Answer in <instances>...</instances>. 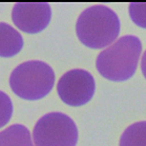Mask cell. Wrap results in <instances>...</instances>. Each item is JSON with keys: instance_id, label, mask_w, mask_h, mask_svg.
Masks as SVG:
<instances>
[{"instance_id": "obj_1", "label": "cell", "mask_w": 146, "mask_h": 146, "mask_svg": "<svg viewBox=\"0 0 146 146\" xmlns=\"http://www.w3.org/2000/svg\"><path fill=\"white\" fill-rule=\"evenodd\" d=\"M141 50V41L139 37L124 35L98 54L96 69L104 78L125 81L137 71Z\"/></svg>"}, {"instance_id": "obj_2", "label": "cell", "mask_w": 146, "mask_h": 146, "mask_svg": "<svg viewBox=\"0 0 146 146\" xmlns=\"http://www.w3.org/2000/svg\"><path fill=\"white\" fill-rule=\"evenodd\" d=\"M76 35L91 49H103L117 39L120 32L117 15L104 5H95L81 13L76 21Z\"/></svg>"}, {"instance_id": "obj_3", "label": "cell", "mask_w": 146, "mask_h": 146, "mask_svg": "<svg viewBox=\"0 0 146 146\" xmlns=\"http://www.w3.org/2000/svg\"><path fill=\"white\" fill-rule=\"evenodd\" d=\"M56 75L50 65L40 60H30L18 65L10 76L11 89L20 98L38 100L54 87Z\"/></svg>"}, {"instance_id": "obj_4", "label": "cell", "mask_w": 146, "mask_h": 146, "mask_svg": "<svg viewBox=\"0 0 146 146\" xmlns=\"http://www.w3.org/2000/svg\"><path fill=\"white\" fill-rule=\"evenodd\" d=\"M33 137L35 146H76L78 130L69 115L52 112L38 119Z\"/></svg>"}, {"instance_id": "obj_5", "label": "cell", "mask_w": 146, "mask_h": 146, "mask_svg": "<svg viewBox=\"0 0 146 146\" xmlns=\"http://www.w3.org/2000/svg\"><path fill=\"white\" fill-rule=\"evenodd\" d=\"M96 91V82L89 72L75 69L65 73L57 83V93L63 102L78 107L92 100Z\"/></svg>"}, {"instance_id": "obj_6", "label": "cell", "mask_w": 146, "mask_h": 146, "mask_svg": "<svg viewBox=\"0 0 146 146\" xmlns=\"http://www.w3.org/2000/svg\"><path fill=\"white\" fill-rule=\"evenodd\" d=\"M52 10L48 3L15 4L12 19L20 31L27 34H38L47 28L51 21Z\"/></svg>"}, {"instance_id": "obj_7", "label": "cell", "mask_w": 146, "mask_h": 146, "mask_svg": "<svg viewBox=\"0 0 146 146\" xmlns=\"http://www.w3.org/2000/svg\"><path fill=\"white\" fill-rule=\"evenodd\" d=\"M23 37L15 28L5 22H0V56L13 57L22 50Z\"/></svg>"}, {"instance_id": "obj_8", "label": "cell", "mask_w": 146, "mask_h": 146, "mask_svg": "<svg viewBox=\"0 0 146 146\" xmlns=\"http://www.w3.org/2000/svg\"><path fill=\"white\" fill-rule=\"evenodd\" d=\"M0 146H34V144L26 126L13 124L0 132Z\"/></svg>"}, {"instance_id": "obj_9", "label": "cell", "mask_w": 146, "mask_h": 146, "mask_svg": "<svg viewBox=\"0 0 146 146\" xmlns=\"http://www.w3.org/2000/svg\"><path fill=\"white\" fill-rule=\"evenodd\" d=\"M119 146H146V121L130 125L121 135Z\"/></svg>"}, {"instance_id": "obj_10", "label": "cell", "mask_w": 146, "mask_h": 146, "mask_svg": "<svg viewBox=\"0 0 146 146\" xmlns=\"http://www.w3.org/2000/svg\"><path fill=\"white\" fill-rule=\"evenodd\" d=\"M13 106L12 100L7 94L0 91V128L4 127L11 120Z\"/></svg>"}, {"instance_id": "obj_11", "label": "cell", "mask_w": 146, "mask_h": 146, "mask_svg": "<svg viewBox=\"0 0 146 146\" xmlns=\"http://www.w3.org/2000/svg\"><path fill=\"white\" fill-rule=\"evenodd\" d=\"M129 15L136 25L146 29V3H131Z\"/></svg>"}, {"instance_id": "obj_12", "label": "cell", "mask_w": 146, "mask_h": 146, "mask_svg": "<svg viewBox=\"0 0 146 146\" xmlns=\"http://www.w3.org/2000/svg\"><path fill=\"white\" fill-rule=\"evenodd\" d=\"M141 72L143 74V76H144V78H146V51L144 52V54H143L142 56V59H141Z\"/></svg>"}]
</instances>
